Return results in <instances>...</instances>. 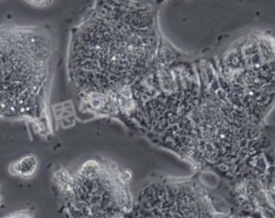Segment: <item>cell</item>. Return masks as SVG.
<instances>
[{"label":"cell","instance_id":"7","mask_svg":"<svg viewBox=\"0 0 275 218\" xmlns=\"http://www.w3.org/2000/svg\"><path fill=\"white\" fill-rule=\"evenodd\" d=\"M0 189H1V184H0Z\"/></svg>","mask_w":275,"mask_h":218},{"label":"cell","instance_id":"3","mask_svg":"<svg viewBox=\"0 0 275 218\" xmlns=\"http://www.w3.org/2000/svg\"><path fill=\"white\" fill-rule=\"evenodd\" d=\"M221 88L233 105L262 111L275 101V37L251 32L233 41L217 62Z\"/></svg>","mask_w":275,"mask_h":218},{"label":"cell","instance_id":"4","mask_svg":"<svg viewBox=\"0 0 275 218\" xmlns=\"http://www.w3.org/2000/svg\"><path fill=\"white\" fill-rule=\"evenodd\" d=\"M39 161L34 155H28L15 161L10 165L11 174L19 176L25 180H29L35 176L38 170Z\"/></svg>","mask_w":275,"mask_h":218},{"label":"cell","instance_id":"1","mask_svg":"<svg viewBox=\"0 0 275 218\" xmlns=\"http://www.w3.org/2000/svg\"><path fill=\"white\" fill-rule=\"evenodd\" d=\"M157 42L147 10L115 2V8H98L72 34L69 78L79 90L90 94L126 88L147 71Z\"/></svg>","mask_w":275,"mask_h":218},{"label":"cell","instance_id":"6","mask_svg":"<svg viewBox=\"0 0 275 218\" xmlns=\"http://www.w3.org/2000/svg\"><path fill=\"white\" fill-rule=\"evenodd\" d=\"M4 197H3V196L1 195V194H0V206H1V205H3V204H4Z\"/></svg>","mask_w":275,"mask_h":218},{"label":"cell","instance_id":"2","mask_svg":"<svg viewBox=\"0 0 275 218\" xmlns=\"http://www.w3.org/2000/svg\"><path fill=\"white\" fill-rule=\"evenodd\" d=\"M56 51L50 25H0V118L44 123Z\"/></svg>","mask_w":275,"mask_h":218},{"label":"cell","instance_id":"5","mask_svg":"<svg viewBox=\"0 0 275 218\" xmlns=\"http://www.w3.org/2000/svg\"><path fill=\"white\" fill-rule=\"evenodd\" d=\"M23 1L36 8H45L51 5L53 2V0H23Z\"/></svg>","mask_w":275,"mask_h":218}]
</instances>
